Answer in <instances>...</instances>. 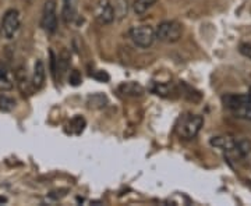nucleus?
Wrapping results in <instances>:
<instances>
[{
  "mask_svg": "<svg viewBox=\"0 0 251 206\" xmlns=\"http://www.w3.org/2000/svg\"><path fill=\"white\" fill-rule=\"evenodd\" d=\"M120 91L125 95H130V96H138L144 92V88L141 85H138L137 82H126L123 85H120Z\"/></svg>",
  "mask_w": 251,
  "mask_h": 206,
  "instance_id": "ddd939ff",
  "label": "nucleus"
},
{
  "mask_svg": "<svg viewBox=\"0 0 251 206\" xmlns=\"http://www.w3.org/2000/svg\"><path fill=\"white\" fill-rule=\"evenodd\" d=\"M0 35H1V29H0Z\"/></svg>",
  "mask_w": 251,
  "mask_h": 206,
  "instance_id": "412c9836",
  "label": "nucleus"
},
{
  "mask_svg": "<svg viewBox=\"0 0 251 206\" xmlns=\"http://www.w3.org/2000/svg\"><path fill=\"white\" fill-rule=\"evenodd\" d=\"M69 81H70V84H72V85H80V82H81L80 72L77 71V70H73V71L70 72Z\"/></svg>",
  "mask_w": 251,
  "mask_h": 206,
  "instance_id": "a211bd4d",
  "label": "nucleus"
},
{
  "mask_svg": "<svg viewBox=\"0 0 251 206\" xmlns=\"http://www.w3.org/2000/svg\"><path fill=\"white\" fill-rule=\"evenodd\" d=\"M41 27L48 34H53L57 29V16H56V1L46 0L42 17H41Z\"/></svg>",
  "mask_w": 251,
  "mask_h": 206,
  "instance_id": "39448f33",
  "label": "nucleus"
},
{
  "mask_svg": "<svg viewBox=\"0 0 251 206\" xmlns=\"http://www.w3.org/2000/svg\"><path fill=\"white\" fill-rule=\"evenodd\" d=\"M158 0H134L133 3V10L137 16H143L148 10L152 7Z\"/></svg>",
  "mask_w": 251,
  "mask_h": 206,
  "instance_id": "f8f14e48",
  "label": "nucleus"
},
{
  "mask_svg": "<svg viewBox=\"0 0 251 206\" xmlns=\"http://www.w3.org/2000/svg\"><path fill=\"white\" fill-rule=\"evenodd\" d=\"M69 62H70V56L67 54L66 50H63L62 54L57 59V71H60V74H64L69 69Z\"/></svg>",
  "mask_w": 251,
  "mask_h": 206,
  "instance_id": "dca6fc26",
  "label": "nucleus"
},
{
  "mask_svg": "<svg viewBox=\"0 0 251 206\" xmlns=\"http://www.w3.org/2000/svg\"><path fill=\"white\" fill-rule=\"evenodd\" d=\"M16 106V102L13 99L7 98V96H1L0 95V109H4V110H10Z\"/></svg>",
  "mask_w": 251,
  "mask_h": 206,
  "instance_id": "f3484780",
  "label": "nucleus"
},
{
  "mask_svg": "<svg viewBox=\"0 0 251 206\" xmlns=\"http://www.w3.org/2000/svg\"><path fill=\"white\" fill-rule=\"evenodd\" d=\"M204 124V118L198 114L194 116H187L183 118V121L179 126V135L184 139H193L201 131V127Z\"/></svg>",
  "mask_w": 251,
  "mask_h": 206,
  "instance_id": "20e7f679",
  "label": "nucleus"
},
{
  "mask_svg": "<svg viewBox=\"0 0 251 206\" xmlns=\"http://www.w3.org/2000/svg\"><path fill=\"white\" fill-rule=\"evenodd\" d=\"M20 27H21V16H20L18 10L9 9L1 18V25H0L1 35L6 39H13L17 35Z\"/></svg>",
  "mask_w": 251,
  "mask_h": 206,
  "instance_id": "7ed1b4c3",
  "label": "nucleus"
},
{
  "mask_svg": "<svg viewBox=\"0 0 251 206\" xmlns=\"http://www.w3.org/2000/svg\"><path fill=\"white\" fill-rule=\"evenodd\" d=\"M234 116L239 118H244V120H251V103H244L242 106L232 110Z\"/></svg>",
  "mask_w": 251,
  "mask_h": 206,
  "instance_id": "2eb2a0df",
  "label": "nucleus"
},
{
  "mask_svg": "<svg viewBox=\"0 0 251 206\" xmlns=\"http://www.w3.org/2000/svg\"><path fill=\"white\" fill-rule=\"evenodd\" d=\"M14 87V78L7 69H0V91H11Z\"/></svg>",
  "mask_w": 251,
  "mask_h": 206,
  "instance_id": "9b49d317",
  "label": "nucleus"
},
{
  "mask_svg": "<svg viewBox=\"0 0 251 206\" xmlns=\"http://www.w3.org/2000/svg\"><path fill=\"white\" fill-rule=\"evenodd\" d=\"M222 102L225 106L232 112L244 103H251V99L249 93H226L222 98Z\"/></svg>",
  "mask_w": 251,
  "mask_h": 206,
  "instance_id": "0eeeda50",
  "label": "nucleus"
},
{
  "mask_svg": "<svg viewBox=\"0 0 251 206\" xmlns=\"http://www.w3.org/2000/svg\"><path fill=\"white\" fill-rule=\"evenodd\" d=\"M181 35H183V25L175 20L163 21L156 28V39L165 44H176L181 39Z\"/></svg>",
  "mask_w": 251,
  "mask_h": 206,
  "instance_id": "f257e3e1",
  "label": "nucleus"
},
{
  "mask_svg": "<svg viewBox=\"0 0 251 206\" xmlns=\"http://www.w3.org/2000/svg\"><path fill=\"white\" fill-rule=\"evenodd\" d=\"M95 18L103 25L112 24L113 20L116 18L115 17L113 3L110 0H98L97 7H95Z\"/></svg>",
  "mask_w": 251,
  "mask_h": 206,
  "instance_id": "423d86ee",
  "label": "nucleus"
},
{
  "mask_svg": "<svg viewBox=\"0 0 251 206\" xmlns=\"http://www.w3.org/2000/svg\"><path fill=\"white\" fill-rule=\"evenodd\" d=\"M239 50H240V53H242L243 56L251 59V44H242L240 47H239Z\"/></svg>",
  "mask_w": 251,
  "mask_h": 206,
  "instance_id": "6ab92c4d",
  "label": "nucleus"
},
{
  "mask_svg": "<svg viewBox=\"0 0 251 206\" xmlns=\"http://www.w3.org/2000/svg\"><path fill=\"white\" fill-rule=\"evenodd\" d=\"M236 143H237V141L233 139L232 137H229V135H218V137L211 138V145L212 146H215L218 149H222V151H226V152H232L236 148Z\"/></svg>",
  "mask_w": 251,
  "mask_h": 206,
  "instance_id": "9d476101",
  "label": "nucleus"
},
{
  "mask_svg": "<svg viewBox=\"0 0 251 206\" xmlns=\"http://www.w3.org/2000/svg\"><path fill=\"white\" fill-rule=\"evenodd\" d=\"M130 39L138 47L148 49L153 45L156 39V31L150 25H140L130 29Z\"/></svg>",
  "mask_w": 251,
  "mask_h": 206,
  "instance_id": "f03ea898",
  "label": "nucleus"
},
{
  "mask_svg": "<svg viewBox=\"0 0 251 206\" xmlns=\"http://www.w3.org/2000/svg\"><path fill=\"white\" fill-rule=\"evenodd\" d=\"M45 77H46V69L45 64L42 60H36L34 64V72H32V87L36 91H39L44 84H45Z\"/></svg>",
  "mask_w": 251,
  "mask_h": 206,
  "instance_id": "1a4fd4ad",
  "label": "nucleus"
},
{
  "mask_svg": "<svg viewBox=\"0 0 251 206\" xmlns=\"http://www.w3.org/2000/svg\"><path fill=\"white\" fill-rule=\"evenodd\" d=\"M249 96H250V99H251V91H250V92H249Z\"/></svg>",
  "mask_w": 251,
  "mask_h": 206,
  "instance_id": "aec40b11",
  "label": "nucleus"
},
{
  "mask_svg": "<svg viewBox=\"0 0 251 206\" xmlns=\"http://www.w3.org/2000/svg\"><path fill=\"white\" fill-rule=\"evenodd\" d=\"M113 9H115V17L116 18L122 20V18L127 17V13H128L127 0H115Z\"/></svg>",
  "mask_w": 251,
  "mask_h": 206,
  "instance_id": "4468645a",
  "label": "nucleus"
},
{
  "mask_svg": "<svg viewBox=\"0 0 251 206\" xmlns=\"http://www.w3.org/2000/svg\"><path fill=\"white\" fill-rule=\"evenodd\" d=\"M77 9H78V0H63L62 18L66 24H72L75 20Z\"/></svg>",
  "mask_w": 251,
  "mask_h": 206,
  "instance_id": "6e6552de",
  "label": "nucleus"
}]
</instances>
